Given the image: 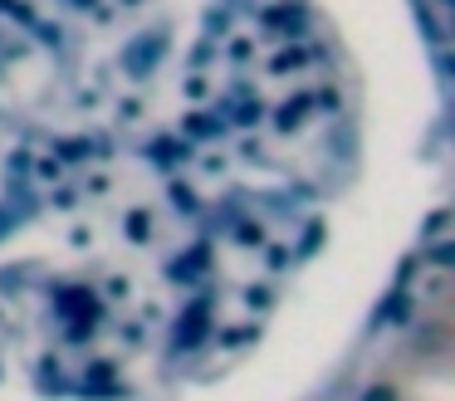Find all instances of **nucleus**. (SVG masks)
Returning a JSON list of instances; mask_svg holds the SVG:
<instances>
[{"mask_svg":"<svg viewBox=\"0 0 455 401\" xmlns=\"http://www.w3.org/2000/svg\"><path fill=\"white\" fill-rule=\"evenodd\" d=\"M338 132L299 0H0V381L132 397L235 348Z\"/></svg>","mask_w":455,"mask_h":401,"instance_id":"nucleus-1","label":"nucleus"}]
</instances>
